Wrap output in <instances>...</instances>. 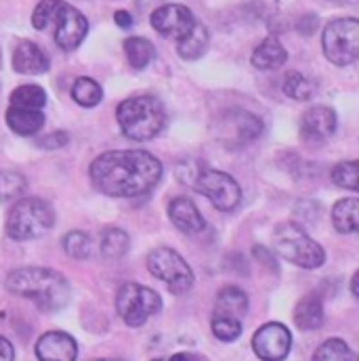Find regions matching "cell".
<instances>
[{
    "instance_id": "1",
    "label": "cell",
    "mask_w": 359,
    "mask_h": 361,
    "mask_svg": "<svg viewBox=\"0 0 359 361\" xmlns=\"http://www.w3.org/2000/svg\"><path fill=\"white\" fill-rule=\"evenodd\" d=\"M92 185L111 197H139L162 179V162L143 149H114L90 164Z\"/></svg>"
},
{
    "instance_id": "2",
    "label": "cell",
    "mask_w": 359,
    "mask_h": 361,
    "mask_svg": "<svg viewBox=\"0 0 359 361\" xmlns=\"http://www.w3.org/2000/svg\"><path fill=\"white\" fill-rule=\"evenodd\" d=\"M6 290L32 300L42 311H59L70 300V283L55 269L23 267L8 273Z\"/></svg>"
},
{
    "instance_id": "3",
    "label": "cell",
    "mask_w": 359,
    "mask_h": 361,
    "mask_svg": "<svg viewBox=\"0 0 359 361\" xmlns=\"http://www.w3.org/2000/svg\"><path fill=\"white\" fill-rule=\"evenodd\" d=\"M116 118L124 137L133 141H150L162 133L166 124V109L160 99L139 94L122 101L116 109Z\"/></svg>"
},
{
    "instance_id": "4",
    "label": "cell",
    "mask_w": 359,
    "mask_h": 361,
    "mask_svg": "<svg viewBox=\"0 0 359 361\" xmlns=\"http://www.w3.org/2000/svg\"><path fill=\"white\" fill-rule=\"evenodd\" d=\"M55 225V210L40 197L17 200L6 214V235L15 242L36 240Z\"/></svg>"
},
{
    "instance_id": "5",
    "label": "cell",
    "mask_w": 359,
    "mask_h": 361,
    "mask_svg": "<svg viewBox=\"0 0 359 361\" xmlns=\"http://www.w3.org/2000/svg\"><path fill=\"white\" fill-rule=\"evenodd\" d=\"M273 248L281 259L303 269H317L326 263V250L313 238H309L300 225L292 221L281 223L275 229Z\"/></svg>"
},
{
    "instance_id": "6",
    "label": "cell",
    "mask_w": 359,
    "mask_h": 361,
    "mask_svg": "<svg viewBox=\"0 0 359 361\" xmlns=\"http://www.w3.org/2000/svg\"><path fill=\"white\" fill-rule=\"evenodd\" d=\"M324 55L334 66H351L359 57V21L355 17L334 19L322 36Z\"/></svg>"
},
{
    "instance_id": "7",
    "label": "cell",
    "mask_w": 359,
    "mask_h": 361,
    "mask_svg": "<svg viewBox=\"0 0 359 361\" xmlns=\"http://www.w3.org/2000/svg\"><path fill=\"white\" fill-rule=\"evenodd\" d=\"M116 309L124 324H128L130 328H139L162 309V298L156 290L128 281L120 286L116 294Z\"/></svg>"
},
{
    "instance_id": "8",
    "label": "cell",
    "mask_w": 359,
    "mask_h": 361,
    "mask_svg": "<svg viewBox=\"0 0 359 361\" xmlns=\"http://www.w3.org/2000/svg\"><path fill=\"white\" fill-rule=\"evenodd\" d=\"M147 269L154 277L164 281L173 294H185L193 286V271L177 250L160 246L147 255Z\"/></svg>"
},
{
    "instance_id": "9",
    "label": "cell",
    "mask_w": 359,
    "mask_h": 361,
    "mask_svg": "<svg viewBox=\"0 0 359 361\" xmlns=\"http://www.w3.org/2000/svg\"><path fill=\"white\" fill-rule=\"evenodd\" d=\"M193 187L212 202L221 212H231L242 202V187L238 180L221 171H204L193 179Z\"/></svg>"
},
{
    "instance_id": "10",
    "label": "cell",
    "mask_w": 359,
    "mask_h": 361,
    "mask_svg": "<svg viewBox=\"0 0 359 361\" xmlns=\"http://www.w3.org/2000/svg\"><path fill=\"white\" fill-rule=\"evenodd\" d=\"M49 25H55V32H53L55 42L63 51L78 49L80 42L87 38V32H89L87 17L78 8H74L72 4H68L63 0H57L55 13H53V19Z\"/></svg>"
},
{
    "instance_id": "11",
    "label": "cell",
    "mask_w": 359,
    "mask_h": 361,
    "mask_svg": "<svg viewBox=\"0 0 359 361\" xmlns=\"http://www.w3.org/2000/svg\"><path fill=\"white\" fill-rule=\"evenodd\" d=\"M261 133H263V122L255 114L244 109H231L225 114V120H221V130L217 135L225 145L240 147L259 139Z\"/></svg>"
},
{
    "instance_id": "12",
    "label": "cell",
    "mask_w": 359,
    "mask_h": 361,
    "mask_svg": "<svg viewBox=\"0 0 359 361\" xmlns=\"http://www.w3.org/2000/svg\"><path fill=\"white\" fill-rule=\"evenodd\" d=\"M252 349H255L259 360L284 361L292 349V334L284 324L269 322L255 332Z\"/></svg>"
},
{
    "instance_id": "13",
    "label": "cell",
    "mask_w": 359,
    "mask_h": 361,
    "mask_svg": "<svg viewBox=\"0 0 359 361\" xmlns=\"http://www.w3.org/2000/svg\"><path fill=\"white\" fill-rule=\"evenodd\" d=\"M195 23H197V19L193 17V13L185 4H164L152 13L154 30L160 36L173 38L177 42L195 27Z\"/></svg>"
},
{
    "instance_id": "14",
    "label": "cell",
    "mask_w": 359,
    "mask_h": 361,
    "mask_svg": "<svg viewBox=\"0 0 359 361\" xmlns=\"http://www.w3.org/2000/svg\"><path fill=\"white\" fill-rule=\"evenodd\" d=\"M336 130V114L332 107L315 105L300 118V137L309 143H324Z\"/></svg>"
},
{
    "instance_id": "15",
    "label": "cell",
    "mask_w": 359,
    "mask_h": 361,
    "mask_svg": "<svg viewBox=\"0 0 359 361\" xmlns=\"http://www.w3.org/2000/svg\"><path fill=\"white\" fill-rule=\"evenodd\" d=\"M36 357L38 361H76L78 343L61 330L44 332L36 343Z\"/></svg>"
},
{
    "instance_id": "16",
    "label": "cell",
    "mask_w": 359,
    "mask_h": 361,
    "mask_svg": "<svg viewBox=\"0 0 359 361\" xmlns=\"http://www.w3.org/2000/svg\"><path fill=\"white\" fill-rule=\"evenodd\" d=\"M49 57L47 53L32 40H23L13 51V70L17 74L25 76H38L49 70Z\"/></svg>"
},
{
    "instance_id": "17",
    "label": "cell",
    "mask_w": 359,
    "mask_h": 361,
    "mask_svg": "<svg viewBox=\"0 0 359 361\" xmlns=\"http://www.w3.org/2000/svg\"><path fill=\"white\" fill-rule=\"evenodd\" d=\"M169 216L175 223V227L183 233H200L206 227V221L197 206L189 197H175L169 204Z\"/></svg>"
},
{
    "instance_id": "18",
    "label": "cell",
    "mask_w": 359,
    "mask_h": 361,
    "mask_svg": "<svg viewBox=\"0 0 359 361\" xmlns=\"http://www.w3.org/2000/svg\"><path fill=\"white\" fill-rule=\"evenodd\" d=\"M248 313V296L242 288L238 286H225L214 302V311L212 315H221V317H231V319H240Z\"/></svg>"
},
{
    "instance_id": "19",
    "label": "cell",
    "mask_w": 359,
    "mask_h": 361,
    "mask_svg": "<svg viewBox=\"0 0 359 361\" xmlns=\"http://www.w3.org/2000/svg\"><path fill=\"white\" fill-rule=\"evenodd\" d=\"M292 317H294V324H296L298 330L311 332V330L322 328V324H324V305H322V298H317L315 294L300 298L296 302V307H294Z\"/></svg>"
},
{
    "instance_id": "20",
    "label": "cell",
    "mask_w": 359,
    "mask_h": 361,
    "mask_svg": "<svg viewBox=\"0 0 359 361\" xmlns=\"http://www.w3.org/2000/svg\"><path fill=\"white\" fill-rule=\"evenodd\" d=\"M6 124L13 133L21 137H32L40 133L44 126V116L38 109H21V107H8L6 109Z\"/></svg>"
},
{
    "instance_id": "21",
    "label": "cell",
    "mask_w": 359,
    "mask_h": 361,
    "mask_svg": "<svg viewBox=\"0 0 359 361\" xmlns=\"http://www.w3.org/2000/svg\"><path fill=\"white\" fill-rule=\"evenodd\" d=\"M288 59V53L284 49V44L277 40V38H265L252 53V66L257 70H263V72H269V70H277L286 63Z\"/></svg>"
},
{
    "instance_id": "22",
    "label": "cell",
    "mask_w": 359,
    "mask_h": 361,
    "mask_svg": "<svg viewBox=\"0 0 359 361\" xmlns=\"http://www.w3.org/2000/svg\"><path fill=\"white\" fill-rule=\"evenodd\" d=\"M359 200L358 197H345L339 200L332 208V223L339 233H355L359 229Z\"/></svg>"
},
{
    "instance_id": "23",
    "label": "cell",
    "mask_w": 359,
    "mask_h": 361,
    "mask_svg": "<svg viewBox=\"0 0 359 361\" xmlns=\"http://www.w3.org/2000/svg\"><path fill=\"white\" fill-rule=\"evenodd\" d=\"M208 42H210V34L206 25L197 21L195 27L177 42V51L185 61H195L208 51Z\"/></svg>"
},
{
    "instance_id": "24",
    "label": "cell",
    "mask_w": 359,
    "mask_h": 361,
    "mask_svg": "<svg viewBox=\"0 0 359 361\" xmlns=\"http://www.w3.org/2000/svg\"><path fill=\"white\" fill-rule=\"evenodd\" d=\"M124 53H126V59H128L130 68H135V70H143L156 59L154 44L147 38H141V36L126 38L124 40Z\"/></svg>"
},
{
    "instance_id": "25",
    "label": "cell",
    "mask_w": 359,
    "mask_h": 361,
    "mask_svg": "<svg viewBox=\"0 0 359 361\" xmlns=\"http://www.w3.org/2000/svg\"><path fill=\"white\" fill-rule=\"evenodd\" d=\"M130 248V238L126 231L118 227H107L101 233V255L105 259H120L128 252Z\"/></svg>"
},
{
    "instance_id": "26",
    "label": "cell",
    "mask_w": 359,
    "mask_h": 361,
    "mask_svg": "<svg viewBox=\"0 0 359 361\" xmlns=\"http://www.w3.org/2000/svg\"><path fill=\"white\" fill-rule=\"evenodd\" d=\"M44 105H47V92L38 85H23L11 92V107L42 111Z\"/></svg>"
},
{
    "instance_id": "27",
    "label": "cell",
    "mask_w": 359,
    "mask_h": 361,
    "mask_svg": "<svg viewBox=\"0 0 359 361\" xmlns=\"http://www.w3.org/2000/svg\"><path fill=\"white\" fill-rule=\"evenodd\" d=\"M313 361H358V355L343 338H328L315 349Z\"/></svg>"
},
{
    "instance_id": "28",
    "label": "cell",
    "mask_w": 359,
    "mask_h": 361,
    "mask_svg": "<svg viewBox=\"0 0 359 361\" xmlns=\"http://www.w3.org/2000/svg\"><path fill=\"white\" fill-rule=\"evenodd\" d=\"M315 82L300 72H288L284 78V92L294 101H309L315 94Z\"/></svg>"
},
{
    "instance_id": "29",
    "label": "cell",
    "mask_w": 359,
    "mask_h": 361,
    "mask_svg": "<svg viewBox=\"0 0 359 361\" xmlns=\"http://www.w3.org/2000/svg\"><path fill=\"white\" fill-rule=\"evenodd\" d=\"M72 99L83 107H95L103 99V90L92 78H78L72 87Z\"/></svg>"
},
{
    "instance_id": "30",
    "label": "cell",
    "mask_w": 359,
    "mask_h": 361,
    "mask_svg": "<svg viewBox=\"0 0 359 361\" xmlns=\"http://www.w3.org/2000/svg\"><path fill=\"white\" fill-rule=\"evenodd\" d=\"M28 189V179L15 171H0V202L15 200Z\"/></svg>"
},
{
    "instance_id": "31",
    "label": "cell",
    "mask_w": 359,
    "mask_h": 361,
    "mask_svg": "<svg viewBox=\"0 0 359 361\" xmlns=\"http://www.w3.org/2000/svg\"><path fill=\"white\" fill-rule=\"evenodd\" d=\"M210 328H212V334H214L219 341H223V343H233V341L240 338V334H242V322H240V319H231V317L212 315Z\"/></svg>"
},
{
    "instance_id": "32",
    "label": "cell",
    "mask_w": 359,
    "mask_h": 361,
    "mask_svg": "<svg viewBox=\"0 0 359 361\" xmlns=\"http://www.w3.org/2000/svg\"><path fill=\"white\" fill-rule=\"evenodd\" d=\"M332 180L339 185V187H345V189H351V191H358L359 189V164L355 160H349V162H341L334 166L332 171Z\"/></svg>"
},
{
    "instance_id": "33",
    "label": "cell",
    "mask_w": 359,
    "mask_h": 361,
    "mask_svg": "<svg viewBox=\"0 0 359 361\" xmlns=\"http://www.w3.org/2000/svg\"><path fill=\"white\" fill-rule=\"evenodd\" d=\"M63 250L74 259H87L90 255V238L85 231H70L63 238Z\"/></svg>"
},
{
    "instance_id": "34",
    "label": "cell",
    "mask_w": 359,
    "mask_h": 361,
    "mask_svg": "<svg viewBox=\"0 0 359 361\" xmlns=\"http://www.w3.org/2000/svg\"><path fill=\"white\" fill-rule=\"evenodd\" d=\"M55 6H57V0H40L34 8V15H32V25L36 30H47L51 19H53V13H55Z\"/></svg>"
},
{
    "instance_id": "35",
    "label": "cell",
    "mask_w": 359,
    "mask_h": 361,
    "mask_svg": "<svg viewBox=\"0 0 359 361\" xmlns=\"http://www.w3.org/2000/svg\"><path fill=\"white\" fill-rule=\"evenodd\" d=\"M68 141H70L68 133L59 130V133H51V135L42 137V139L38 141V145H40V147H44V149H57V147L68 145Z\"/></svg>"
},
{
    "instance_id": "36",
    "label": "cell",
    "mask_w": 359,
    "mask_h": 361,
    "mask_svg": "<svg viewBox=\"0 0 359 361\" xmlns=\"http://www.w3.org/2000/svg\"><path fill=\"white\" fill-rule=\"evenodd\" d=\"M15 360V349L11 345V341H6L4 336H0V361H13Z\"/></svg>"
},
{
    "instance_id": "37",
    "label": "cell",
    "mask_w": 359,
    "mask_h": 361,
    "mask_svg": "<svg viewBox=\"0 0 359 361\" xmlns=\"http://www.w3.org/2000/svg\"><path fill=\"white\" fill-rule=\"evenodd\" d=\"M114 21H116L118 27L128 30V27L133 25V15H130L128 11H116V13H114Z\"/></svg>"
},
{
    "instance_id": "38",
    "label": "cell",
    "mask_w": 359,
    "mask_h": 361,
    "mask_svg": "<svg viewBox=\"0 0 359 361\" xmlns=\"http://www.w3.org/2000/svg\"><path fill=\"white\" fill-rule=\"evenodd\" d=\"M171 361H208L204 355H200V353H177V355H173Z\"/></svg>"
},
{
    "instance_id": "39",
    "label": "cell",
    "mask_w": 359,
    "mask_h": 361,
    "mask_svg": "<svg viewBox=\"0 0 359 361\" xmlns=\"http://www.w3.org/2000/svg\"><path fill=\"white\" fill-rule=\"evenodd\" d=\"M358 273H355V275H353V279H351V292H353V296H355V298H358Z\"/></svg>"
},
{
    "instance_id": "40",
    "label": "cell",
    "mask_w": 359,
    "mask_h": 361,
    "mask_svg": "<svg viewBox=\"0 0 359 361\" xmlns=\"http://www.w3.org/2000/svg\"><path fill=\"white\" fill-rule=\"evenodd\" d=\"M90 361H124V360H116V357H99V360H90Z\"/></svg>"
},
{
    "instance_id": "41",
    "label": "cell",
    "mask_w": 359,
    "mask_h": 361,
    "mask_svg": "<svg viewBox=\"0 0 359 361\" xmlns=\"http://www.w3.org/2000/svg\"><path fill=\"white\" fill-rule=\"evenodd\" d=\"M154 361H162V360H154Z\"/></svg>"
}]
</instances>
